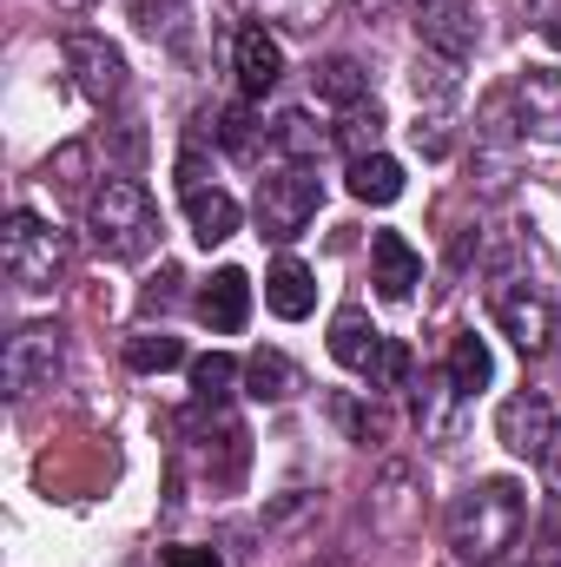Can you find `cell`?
<instances>
[{"label": "cell", "instance_id": "obj_1", "mask_svg": "<svg viewBox=\"0 0 561 567\" xmlns=\"http://www.w3.org/2000/svg\"><path fill=\"white\" fill-rule=\"evenodd\" d=\"M522 528H529V495H522V482H509V475L476 482V488L449 508V548H456V561H469V567L502 561V555L522 542Z\"/></svg>", "mask_w": 561, "mask_h": 567}, {"label": "cell", "instance_id": "obj_2", "mask_svg": "<svg viewBox=\"0 0 561 567\" xmlns=\"http://www.w3.org/2000/svg\"><path fill=\"white\" fill-rule=\"evenodd\" d=\"M86 231L113 265H140L145 251L159 245V205L140 178H106L86 198Z\"/></svg>", "mask_w": 561, "mask_h": 567}, {"label": "cell", "instance_id": "obj_3", "mask_svg": "<svg viewBox=\"0 0 561 567\" xmlns=\"http://www.w3.org/2000/svg\"><path fill=\"white\" fill-rule=\"evenodd\" d=\"M67 265V238L40 218V212H7V231H0V271L20 284V290H53Z\"/></svg>", "mask_w": 561, "mask_h": 567}, {"label": "cell", "instance_id": "obj_4", "mask_svg": "<svg viewBox=\"0 0 561 567\" xmlns=\"http://www.w3.org/2000/svg\"><path fill=\"white\" fill-rule=\"evenodd\" d=\"M317 205H324V185H317L310 165H284L272 178H258V231L278 238V245H290L317 218Z\"/></svg>", "mask_w": 561, "mask_h": 567}, {"label": "cell", "instance_id": "obj_5", "mask_svg": "<svg viewBox=\"0 0 561 567\" xmlns=\"http://www.w3.org/2000/svg\"><path fill=\"white\" fill-rule=\"evenodd\" d=\"M53 377H60V323H27V330H13L7 350H0V383H7V396H33V390H47Z\"/></svg>", "mask_w": 561, "mask_h": 567}, {"label": "cell", "instance_id": "obj_6", "mask_svg": "<svg viewBox=\"0 0 561 567\" xmlns=\"http://www.w3.org/2000/svg\"><path fill=\"white\" fill-rule=\"evenodd\" d=\"M496 323H502V337H509L522 357H549V350H555V337H561L555 303H549L542 290H529V284L496 290Z\"/></svg>", "mask_w": 561, "mask_h": 567}, {"label": "cell", "instance_id": "obj_7", "mask_svg": "<svg viewBox=\"0 0 561 567\" xmlns=\"http://www.w3.org/2000/svg\"><path fill=\"white\" fill-rule=\"evenodd\" d=\"M496 442H502L509 455H522V462H549V455H555V442H561L549 396H536V390L509 396V403L496 410Z\"/></svg>", "mask_w": 561, "mask_h": 567}, {"label": "cell", "instance_id": "obj_8", "mask_svg": "<svg viewBox=\"0 0 561 567\" xmlns=\"http://www.w3.org/2000/svg\"><path fill=\"white\" fill-rule=\"evenodd\" d=\"M67 66H73V80H80V93H86L93 106L126 100V53H120L113 40H100V33H67Z\"/></svg>", "mask_w": 561, "mask_h": 567}, {"label": "cell", "instance_id": "obj_9", "mask_svg": "<svg viewBox=\"0 0 561 567\" xmlns=\"http://www.w3.org/2000/svg\"><path fill=\"white\" fill-rule=\"evenodd\" d=\"M476 7H462V0H417V40L436 53V60H449V66H462L469 53H476Z\"/></svg>", "mask_w": 561, "mask_h": 567}, {"label": "cell", "instance_id": "obj_10", "mask_svg": "<svg viewBox=\"0 0 561 567\" xmlns=\"http://www.w3.org/2000/svg\"><path fill=\"white\" fill-rule=\"evenodd\" d=\"M522 120V133H536V140H561V73L555 66H522L516 73V86L502 93Z\"/></svg>", "mask_w": 561, "mask_h": 567}, {"label": "cell", "instance_id": "obj_11", "mask_svg": "<svg viewBox=\"0 0 561 567\" xmlns=\"http://www.w3.org/2000/svg\"><path fill=\"white\" fill-rule=\"evenodd\" d=\"M384 330L357 310V303H344L337 317H330V357L344 363V370H357V377H377V363H384Z\"/></svg>", "mask_w": 561, "mask_h": 567}, {"label": "cell", "instance_id": "obj_12", "mask_svg": "<svg viewBox=\"0 0 561 567\" xmlns=\"http://www.w3.org/2000/svg\"><path fill=\"white\" fill-rule=\"evenodd\" d=\"M232 60H238V86H245V100H265V93L284 80V47L258 27V20H252V27H238Z\"/></svg>", "mask_w": 561, "mask_h": 567}, {"label": "cell", "instance_id": "obj_13", "mask_svg": "<svg viewBox=\"0 0 561 567\" xmlns=\"http://www.w3.org/2000/svg\"><path fill=\"white\" fill-rule=\"evenodd\" d=\"M198 317H205L218 337H238V330H245V317H252V278H245L238 265L212 271L205 290H198Z\"/></svg>", "mask_w": 561, "mask_h": 567}, {"label": "cell", "instance_id": "obj_14", "mask_svg": "<svg viewBox=\"0 0 561 567\" xmlns=\"http://www.w3.org/2000/svg\"><path fill=\"white\" fill-rule=\"evenodd\" d=\"M370 284H377L384 297H410L422 284V258L410 251L404 231H377V238H370Z\"/></svg>", "mask_w": 561, "mask_h": 567}, {"label": "cell", "instance_id": "obj_15", "mask_svg": "<svg viewBox=\"0 0 561 567\" xmlns=\"http://www.w3.org/2000/svg\"><path fill=\"white\" fill-rule=\"evenodd\" d=\"M178 198H185V225H192V238H198V245H225V238L238 231V218H245V212H238V198H232V192H218V185H212V192L198 185V192H178Z\"/></svg>", "mask_w": 561, "mask_h": 567}, {"label": "cell", "instance_id": "obj_16", "mask_svg": "<svg viewBox=\"0 0 561 567\" xmlns=\"http://www.w3.org/2000/svg\"><path fill=\"white\" fill-rule=\"evenodd\" d=\"M297 390H304V377L284 350H252L245 357V396L252 403H290Z\"/></svg>", "mask_w": 561, "mask_h": 567}, {"label": "cell", "instance_id": "obj_17", "mask_svg": "<svg viewBox=\"0 0 561 567\" xmlns=\"http://www.w3.org/2000/svg\"><path fill=\"white\" fill-rule=\"evenodd\" d=\"M265 303L278 310L284 323H297V317L317 310V284H310V271H304L297 258H278V265L265 271Z\"/></svg>", "mask_w": 561, "mask_h": 567}, {"label": "cell", "instance_id": "obj_18", "mask_svg": "<svg viewBox=\"0 0 561 567\" xmlns=\"http://www.w3.org/2000/svg\"><path fill=\"white\" fill-rule=\"evenodd\" d=\"M350 198H357V205H397V198H404V165L384 158V152L350 158Z\"/></svg>", "mask_w": 561, "mask_h": 567}, {"label": "cell", "instance_id": "obj_19", "mask_svg": "<svg viewBox=\"0 0 561 567\" xmlns=\"http://www.w3.org/2000/svg\"><path fill=\"white\" fill-rule=\"evenodd\" d=\"M449 390L456 396H476V390H489V377H496V357H489V343L476 337V330H462V337H449Z\"/></svg>", "mask_w": 561, "mask_h": 567}, {"label": "cell", "instance_id": "obj_20", "mask_svg": "<svg viewBox=\"0 0 561 567\" xmlns=\"http://www.w3.org/2000/svg\"><path fill=\"white\" fill-rule=\"evenodd\" d=\"M258 27H284V33H317L330 0H238Z\"/></svg>", "mask_w": 561, "mask_h": 567}, {"label": "cell", "instance_id": "obj_21", "mask_svg": "<svg viewBox=\"0 0 561 567\" xmlns=\"http://www.w3.org/2000/svg\"><path fill=\"white\" fill-rule=\"evenodd\" d=\"M310 86H317V100H330V106H364L370 73H364L357 60H324V66L310 73Z\"/></svg>", "mask_w": 561, "mask_h": 567}, {"label": "cell", "instance_id": "obj_22", "mask_svg": "<svg viewBox=\"0 0 561 567\" xmlns=\"http://www.w3.org/2000/svg\"><path fill=\"white\" fill-rule=\"evenodd\" d=\"M126 363H133L140 377H159V370H178V363H185V343H178V337H165V330H140V337L126 343Z\"/></svg>", "mask_w": 561, "mask_h": 567}, {"label": "cell", "instance_id": "obj_23", "mask_svg": "<svg viewBox=\"0 0 561 567\" xmlns=\"http://www.w3.org/2000/svg\"><path fill=\"white\" fill-rule=\"evenodd\" d=\"M324 140H330V133H324V126H310V113H278V120H272V145L290 152L297 165H304V158H317Z\"/></svg>", "mask_w": 561, "mask_h": 567}, {"label": "cell", "instance_id": "obj_24", "mask_svg": "<svg viewBox=\"0 0 561 567\" xmlns=\"http://www.w3.org/2000/svg\"><path fill=\"white\" fill-rule=\"evenodd\" d=\"M384 140V113L364 100V106H344V126H337V145L350 152V158H364V152H377Z\"/></svg>", "mask_w": 561, "mask_h": 567}, {"label": "cell", "instance_id": "obj_25", "mask_svg": "<svg viewBox=\"0 0 561 567\" xmlns=\"http://www.w3.org/2000/svg\"><path fill=\"white\" fill-rule=\"evenodd\" d=\"M238 377H245V370H238V363H232V357H218V350H212V357H198V363H192V390H198V403H225V396H232V383H238Z\"/></svg>", "mask_w": 561, "mask_h": 567}, {"label": "cell", "instance_id": "obj_26", "mask_svg": "<svg viewBox=\"0 0 561 567\" xmlns=\"http://www.w3.org/2000/svg\"><path fill=\"white\" fill-rule=\"evenodd\" d=\"M218 145H225L232 158H258V145H265V133H258V120H252L245 106H232V113L218 120Z\"/></svg>", "mask_w": 561, "mask_h": 567}, {"label": "cell", "instance_id": "obj_27", "mask_svg": "<svg viewBox=\"0 0 561 567\" xmlns=\"http://www.w3.org/2000/svg\"><path fill=\"white\" fill-rule=\"evenodd\" d=\"M86 165H93V145H60V152H53V158H47V178H53V185H60V192H80V185H86Z\"/></svg>", "mask_w": 561, "mask_h": 567}, {"label": "cell", "instance_id": "obj_28", "mask_svg": "<svg viewBox=\"0 0 561 567\" xmlns=\"http://www.w3.org/2000/svg\"><path fill=\"white\" fill-rule=\"evenodd\" d=\"M370 383H384V390H404V383H410V350H404L397 337L384 343V363H377V377H370Z\"/></svg>", "mask_w": 561, "mask_h": 567}, {"label": "cell", "instance_id": "obj_29", "mask_svg": "<svg viewBox=\"0 0 561 567\" xmlns=\"http://www.w3.org/2000/svg\"><path fill=\"white\" fill-rule=\"evenodd\" d=\"M410 140H417V152H429V158H442V152H449L442 120H417V126H410Z\"/></svg>", "mask_w": 561, "mask_h": 567}, {"label": "cell", "instance_id": "obj_30", "mask_svg": "<svg viewBox=\"0 0 561 567\" xmlns=\"http://www.w3.org/2000/svg\"><path fill=\"white\" fill-rule=\"evenodd\" d=\"M165 567H225L212 548H165Z\"/></svg>", "mask_w": 561, "mask_h": 567}, {"label": "cell", "instance_id": "obj_31", "mask_svg": "<svg viewBox=\"0 0 561 567\" xmlns=\"http://www.w3.org/2000/svg\"><path fill=\"white\" fill-rule=\"evenodd\" d=\"M172 284H178V271H159V284L145 290V310H159V303H172Z\"/></svg>", "mask_w": 561, "mask_h": 567}, {"label": "cell", "instance_id": "obj_32", "mask_svg": "<svg viewBox=\"0 0 561 567\" xmlns=\"http://www.w3.org/2000/svg\"><path fill=\"white\" fill-rule=\"evenodd\" d=\"M384 7H390V0H357V13H364V20H377Z\"/></svg>", "mask_w": 561, "mask_h": 567}, {"label": "cell", "instance_id": "obj_33", "mask_svg": "<svg viewBox=\"0 0 561 567\" xmlns=\"http://www.w3.org/2000/svg\"><path fill=\"white\" fill-rule=\"evenodd\" d=\"M549 40H555V47H561V7H555V13H549Z\"/></svg>", "mask_w": 561, "mask_h": 567}, {"label": "cell", "instance_id": "obj_34", "mask_svg": "<svg viewBox=\"0 0 561 567\" xmlns=\"http://www.w3.org/2000/svg\"><path fill=\"white\" fill-rule=\"evenodd\" d=\"M60 7H93V0H60Z\"/></svg>", "mask_w": 561, "mask_h": 567}, {"label": "cell", "instance_id": "obj_35", "mask_svg": "<svg viewBox=\"0 0 561 567\" xmlns=\"http://www.w3.org/2000/svg\"><path fill=\"white\" fill-rule=\"evenodd\" d=\"M549 462H555V475H561V449H555V455H549Z\"/></svg>", "mask_w": 561, "mask_h": 567}, {"label": "cell", "instance_id": "obj_36", "mask_svg": "<svg viewBox=\"0 0 561 567\" xmlns=\"http://www.w3.org/2000/svg\"><path fill=\"white\" fill-rule=\"evenodd\" d=\"M555 567H561V561H555Z\"/></svg>", "mask_w": 561, "mask_h": 567}]
</instances>
